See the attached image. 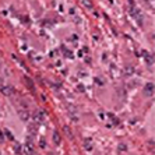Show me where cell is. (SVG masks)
<instances>
[{
  "mask_svg": "<svg viewBox=\"0 0 155 155\" xmlns=\"http://www.w3.org/2000/svg\"><path fill=\"white\" fill-rule=\"evenodd\" d=\"M45 116H46V115H45V112L39 110V112H37V113H35V117H34V119H35V122L38 123V122H42V120H45Z\"/></svg>",
  "mask_w": 155,
  "mask_h": 155,
  "instance_id": "1",
  "label": "cell"
},
{
  "mask_svg": "<svg viewBox=\"0 0 155 155\" xmlns=\"http://www.w3.org/2000/svg\"><path fill=\"white\" fill-rule=\"evenodd\" d=\"M1 92L6 94V95H11L14 91H13V88H11V87H4V88H1Z\"/></svg>",
  "mask_w": 155,
  "mask_h": 155,
  "instance_id": "2",
  "label": "cell"
},
{
  "mask_svg": "<svg viewBox=\"0 0 155 155\" xmlns=\"http://www.w3.org/2000/svg\"><path fill=\"white\" fill-rule=\"evenodd\" d=\"M24 149H25V152H27L28 155H31L32 152H34V148H32V144H30V143H28V144L25 145V148H24Z\"/></svg>",
  "mask_w": 155,
  "mask_h": 155,
  "instance_id": "3",
  "label": "cell"
},
{
  "mask_svg": "<svg viewBox=\"0 0 155 155\" xmlns=\"http://www.w3.org/2000/svg\"><path fill=\"white\" fill-rule=\"evenodd\" d=\"M53 140H54V143H56V144L59 143V134H57V133H54L53 134Z\"/></svg>",
  "mask_w": 155,
  "mask_h": 155,
  "instance_id": "4",
  "label": "cell"
},
{
  "mask_svg": "<svg viewBox=\"0 0 155 155\" xmlns=\"http://www.w3.org/2000/svg\"><path fill=\"white\" fill-rule=\"evenodd\" d=\"M20 115H21V117H23L24 120H27V119H28V113H24V112H20Z\"/></svg>",
  "mask_w": 155,
  "mask_h": 155,
  "instance_id": "5",
  "label": "cell"
}]
</instances>
